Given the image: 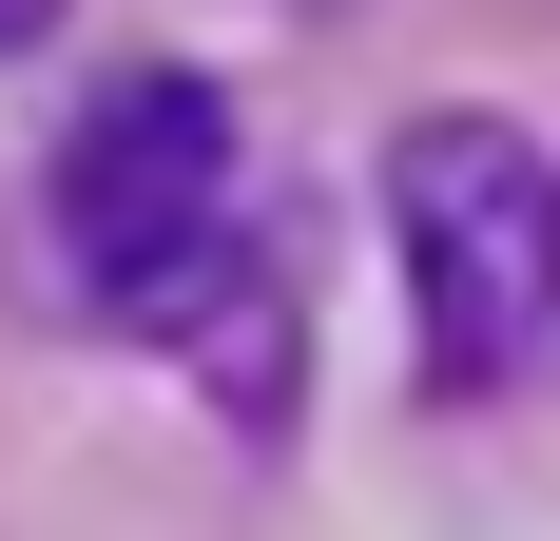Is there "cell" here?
Returning <instances> with one entry per match:
<instances>
[{
    "mask_svg": "<svg viewBox=\"0 0 560 541\" xmlns=\"http://www.w3.org/2000/svg\"><path fill=\"white\" fill-rule=\"evenodd\" d=\"M387 232H406V348L445 406H483L560 348V156L522 116H406Z\"/></svg>",
    "mask_w": 560,
    "mask_h": 541,
    "instance_id": "obj_1",
    "label": "cell"
},
{
    "mask_svg": "<svg viewBox=\"0 0 560 541\" xmlns=\"http://www.w3.org/2000/svg\"><path fill=\"white\" fill-rule=\"evenodd\" d=\"M39 20H58V0H0V58H20V39H39Z\"/></svg>",
    "mask_w": 560,
    "mask_h": 541,
    "instance_id": "obj_3",
    "label": "cell"
},
{
    "mask_svg": "<svg viewBox=\"0 0 560 541\" xmlns=\"http://www.w3.org/2000/svg\"><path fill=\"white\" fill-rule=\"evenodd\" d=\"M58 252H78V290L136 329H174L194 290H232L252 270V232H232V97L213 78H116L78 136H58Z\"/></svg>",
    "mask_w": 560,
    "mask_h": 541,
    "instance_id": "obj_2",
    "label": "cell"
}]
</instances>
